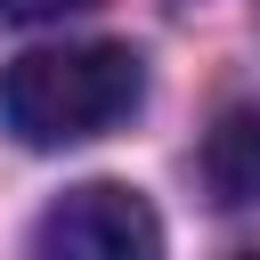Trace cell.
<instances>
[{
  "instance_id": "6da1fadb",
  "label": "cell",
  "mask_w": 260,
  "mask_h": 260,
  "mask_svg": "<svg viewBox=\"0 0 260 260\" xmlns=\"http://www.w3.org/2000/svg\"><path fill=\"white\" fill-rule=\"evenodd\" d=\"M146 98V65L122 41H65V49H24L0 73V122L24 146H81L114 122H130Z\"/></svg>"
},
{
  "instance_id": "7a4b0ae2",
  "label": "cell",
  "mask_w": 260,
  "mask_h": 260,
  "mask_svg": "<svg viewBox=\"0 0 260 260\" xmlns=\"http://www.w3.org/2000/svg\"><path fill=\"white\" fill-rule=\"evenodd\" d=\"M32 260H162V219L122 179H81L32 219Z\"/></svg>"
},
{
  "instance_id": "3957f363",
  "label": "cell",
  "mask_w": 260,
  "mask_h": 260,
  "mask_svg": "<svg viewBox=\"0 0 260 260\" xmlns=\"http://www.w3.org/2000/svg\"><path fill=\"white\" fill-rule=\"evenodd\" d=\"M211 187L228 203H260V106H244L211 130Z\"/></svg>"
},
{
  "instance_id": "277c9868",
  "label": "cell",
  "mask_w": 260,
  "mask_h": 260,
  "mask_svg": "<svg viewBox=\"0 0 260 260\" xmlns=\"http://www.w3.org/2000/svg\"><path fill=\"white\" fill-rule=\"evenodd\" d=\"M73 8H89V0H0V16H8V24H32V16H73Z\"/></svg>"
}]
</instances>
